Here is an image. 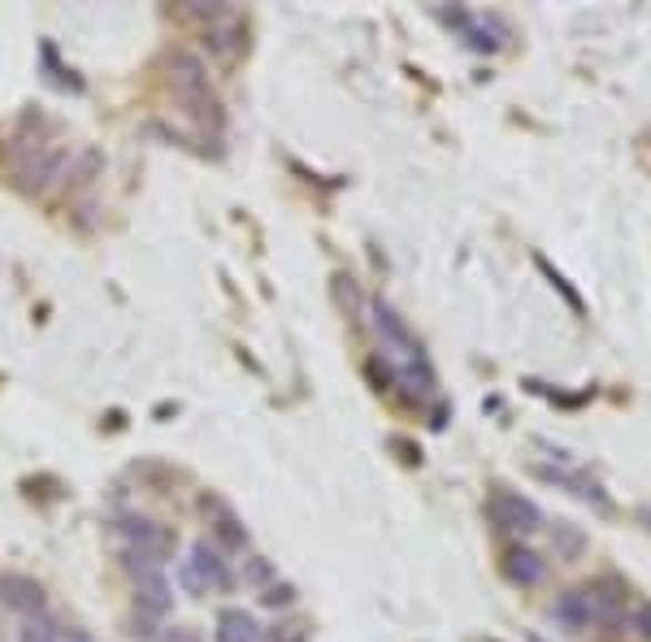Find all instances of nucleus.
<instances>
[{"mask_svg":"<svg viewBox=\"0 0 651 642\" xmlns=\"http://www.w3.org/2000/svg\"><path fill=\"white\" fill-rule=\"evenodd\" d=\"M0 603H4L9 612H22V616L49 612V594H44V587H40L35 578H27V573H0Z\"/></svg>","mask_w":651,"mask_h":642,"instance_id":"nucleus-7","label":"nucleus"},{"mask_svg":"<svg viewBox=\"0 0 651 642\" xmlns=\"http://www.w3.org/2000/svg\"><path fill=\"white\" fill-rule=\"evenodd\" d=\"M444 22L469 44L474 52H496L503 44V22L491 13H474V9H444Z\"/></svg>","mask_w":651,"mask_h":642,"instance_id":"nucleus-6","label":"nucleus"},{"mask_svg":"<svg viewBox=\"0 0 651 642\" xmlns=\"http://www.w3.org/2000/svg\"><path fill=\"white\" fill-rule=\"evenodd\" d=\"M551 621H556L560 630H569V634H582V630L600 625V621H596L591 591H564L556 603H551Z\"/></svg>","mask_w":651,"mask_h":642,"instance_id":"nucleus-9","label":"nucleus"},{"mask_svg":"<svg viewBox=\"0 0 651 642\" xmlns=\"http://www.w3.org/2000/svg\"><path fill=\"white\" fill-rule=\"evenodd\" d=\"M61 642H96V634H88V630H61Z\"/></svg>","mask_w":651,"mask_h":642,"instance_id":"nucleus-15","label":"nucleus"},{"mask_svg":"<svg viewBox=\"0 0 651 642\" xmlns=\"http://www.w3.org/2000/svg\"><path fill=\"white\" fill-rule=\"evenodd\" d=\"M634 630L651 642V603H639V608H634Z\"/></svg>","mask_w":651,"mask_h":642,"instance_id":"nucleus-13","label":"nucleus"},{"mask_svg":"<svg viewBox=\"0 0 651 642\" xmlns=\"http://www.w3.org/2000/svg\"><path fill=\"white\" fill-rule=\"evenodd\" d=\"M170 88H174V96L183 100L201 122H222L217 96H213V88H208V70H204V61L196 52H187V49L170 52Z\"/></svg>","mask_w":651,"mask_h":642,"instance_id":"nucleus-3","label":"nucleus"},{"mask_svg":"<svg viewBox=\"0 0 651 642\" xmlns=\"http://www.w3.org/2000/svg\"><path fill=\"white\" fill-rule=\"evenodd\" d=\"M113 534L122 539V547L149 551V556H156V560H170L174 547H179V534H174V530H165L161 521L140 517V512H122V517L113 521Z\"/></svg>","mask_w":651,"mask_h":642,"instance_id":"nucleus-4","label":"nucleus"},{"mask_svg":"<svg viewBox=\"0 0 651 642\" xmlns=\"http://www.w3.org/2000/svg\"><path fill=\"white\" fill-rule=\"evenodd\" d=\"M369 313H374V330H378V344H383V356H387L391 383L408 387V399L435 396V369H430V360H426L421 339L408 330V322H404L387 299H374Z\"/></svg>","mask_w":651,"mask_h":642,"instance_id":"nucleus-1","label":"nucleus"},{"mask_svg":"<svg viewBox=\"0 0 651 642\" xmlns=\"http://www.w3.org/2000/svg\"><path fill=\"white\" fill-rule=\"evenodd\" d=\"M487 517H491L500 530H512V534H535V530H543V508L517 491H491V499H487Z\"/></svg>","mask_w":651,"mask_h":642,"instance_id":"nucleus-5","label":"nucleus"},{"mask_svg":"<svg viewBox=\"0 0 651 642\" xmlns=\"http://www.w3.org/2000/svg\"><path fill=\"white\" fill-rule=\"evenodd\" d=\"M179 587L187 594H222L235 587L231 560L222 547H213L208 539L192 543V551L179 560Z\"/></svg>","mask_w":651,"mask_h":642,"instance_id":"nucleus-2","label":"nucleus"},{"mask_svg":"<svg viewBox=\"0 0 651 642\" xmlns=\"http://www.w3.org/2000/svg\"><path fill=\"white\" fill-rule=\"evenodd\" d=\"M269 608H278V603H292L296 594H292V587H265V594H261Z\"/></svg>","mask_w":651,"mask_h":642,"instance_id":"nucleus-14","label":"nucleus"},{"mask_svg":"<svg viewBox=\"0 0 651 642\" xmlns=\"http://www.w3.org/2000/svg\"><path fill=\"white\" fill-rule=\"evenodd\" d=\"M503 573H508L512 587H539L548 578V560L539 551H530V547H508L503 551Z\"/></svg>","mask_w":651,"mask_h":642,"instance_id":"nucleus-10","label":"nucleus"},{"mask_svg":"<svg viewBox=\"0 0 651 642\" xmlns=\"http://www.w3.org/2000/svg\"><path fill=\"white\" fill-rule=\"evenodd\" d=\"M201 508H204V517H208V526H213V534H217V543L231 547V551L248 547V530H244L240 512H235L226 499H217V495H204Z\"/></svg>","mask_w":651,"mask_h":642,"instance_id":"nucleus-8","label":"nucleus"},{"mask_svg":"<svg viewBox=\"0 0 651 642\" xmlns=\"http://www.w3.org/2000/svg\"><path fill=\"white\" fill-rule=\"evenodd\" d=\"M170 642H196V639H192V630H174V634H170Z\"/></svg>","mask_w":651,"mask_h":642,"instance_id":"nucleus-16","label":"nucleus"},{"mask_svg":"<svg viewBox=\"0 0 651 642\" xmlns=\"http://www.w3.org/2000/svg\"><path fill=\"white\" fill-rule=\"evenodd\" d=\"M18 642H61V625L52 621L49 612L27 616V621H22V630H18Z\"/></svg>","mask_w":651,"mask_h":642,"instance_id":"nucleus-12","label":"nucleus"},{"mask_svg":"<svg viewBox=\"0 0 651 642\" xmlns=\"http://www.w3.org/2000/svg\"><path fill=\"white\" fill-rule=\"evenodd\" d=\"M213 639L217 642H265V630H261V621H256L252 612H244V608H222V612H217Z\"/></svg>","mask_w":651,"mask_h":642,"instance_id":"nucleus-11","label":"nucleus"}]
</instances>
